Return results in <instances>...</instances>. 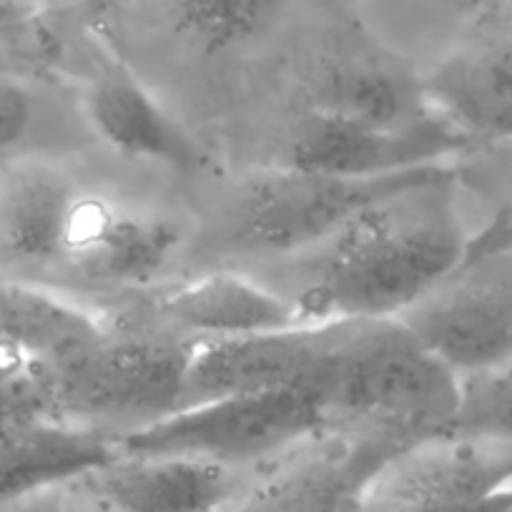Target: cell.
<instances>
[{"instance_id": "cell-17", "label": "cell", "mask_w": 512, "mask_h": 512, "mask_svg": "<svg viewBox=\"0 0 512 512\" xmlns=\"http://www.w3.org/2000/svg\"><path fill=\"white\" fill-rule=\"evenodd\" d=\"M106 334L98 319L56 292L0 277V354L61 364Z\"/></svg>"}, {"instance_id": "cell-6", "label": "cell", "mask_w": 512, "mask_h": 512, "mask_svg": "<svg viewBox=\"0 0 512 512\" xmlns=\"http://www.w3.org/2000/svg\"><path fill=\"white\" fill-rule=\"evenodd\" d=\"M397 322L460 377L510 362L512 251L465 259Z\"/></svg>"}, {"instance_id": "cell-15", "label": "cell", "mask_w": 512, "mask_h": 512, "mask_svg": "<svg viewBox=\"0 0 512 512\" xmlns=\"http://www.w3.org/2000/svg\"><path fill=\"white\" fill-rule=\"evenodd\" d=\"M422 86L432 111L475 146L512 144V36L447 58Z\"/></svg>"}, {"instance_id": "cell-20", "label": "cell", "mask_w": 512, "mask_h": 512, "mask_svg": "<svg viewBox=\"0 0 512 512\" xmlns=\"http://www.w3.org/2000/svg\"><path fill=\"white\" fill-rule=\"evenodd\" d=\"M169 6L196 41L231 48L267 31L287 0H169Z\"/></svg>"}, {"instance_id": "cell-2", "label": "cell", "mask_w": 512, "mask_h": 512, "mask_svg": "<svg viewBox=\"0 0 512 512\" xmlns=\"http://www.w3.org/2000/svg\"><path fill=\"white\" fill-rule=\"evenodd\" d=\"M307 392L329 435L405 450L452 430L462 377L397 319H354Z\"/></svg>"}, {"instance_id": "cell-5", "label": "cell", "mask_w": 512, "mask_h": 512, "mask_svg": "<svg viewBox=\"0 0 512 512\" xmlns=\"http://www.w3.org/2000/svg\"><path fill=\"white\" fill-rule=\"evenodd\" d=\"M324 435V420L307 390L231 395L181 407L116 437L118 455H186L256 467L287 457Z\"/></svg>"}, {"instance_id": "cell-1", "label": "cell", "mask_w": 512, "mask_h": 512, "mask_svg": "<svg viewBox=\"0 0 512 512\" xmlns=\"http://www.w3.org/2000/svg\"><path fill=\"white\" fill-rule=\"evenodd\" d=\"M460 179H430L379 196L317 244L251 272L307 322L397 319L445 282L470 249Z\"/></svg>"}, {"instance_id": "cell-10", "label": "cell", "mask_w": 512, "mask_h": 512, "mask_svg": "<svg viewBox=\"0 0 512 512\" xmlns=\"http://www.w3.org/2000/svg\"><path fill=\"white\" fill-rule=\"evenodd\" d=\"M76 482L111 512H236L259 480L204 457L116 452Z\"/></svg>"}, {"instance_id": "cell-22", "label": "cell", "mask_w": 512, "mask_h": 512, "mask_svg": "<svg viewBox=\"0 0 512 512\" xmlns=\"http://www.w3.org/2000/svg\"><path fill=\"white\" fill-rule=\"evenodd\" d=\"M502 156H497L490 164H482L472 174H487L485 181H495L500 191V204L492 214L490 224L480 234L470 236V249L465 259H480V256L507 254L512 251V144L495 146Z\"/></svg>"}, {"instance_id": "cell-16", "label": "cell", "mask_w": 512, "mask_h": 512, "mask_svg": "<svg viewBox=\"0 0 512 512\" xmlns=\"http://www.w3.org/2000/svg\"><path fill=\"white\" fill-rule=\"evenodd\" d=\"M86 118L93 134L121 156L156 164H199L201 154L184 128L134 78L101 76L86 93Z\"/></svg>"}, {"instance_id": "cell-14", "label": "cell", "mask_w": 512, "mask_h": 512, "mask_svg": "<svg viewBox=\"0 0 512 512\" xmlns=\"http://www.w3.org/2000/svg\"><path fill=\"white\" fill-rule=\"evenodd\" d=\"M304 108L372 128H412L437 113L422 78L379 51H337L317 61L304 83Z\"/></svg>"}, {"instance_id": "cell-18", "label": "cell", "mask_w": 512, "mask_h": 512, "mask_svg": "<svg viewBox=\"0 0 512 512\" xmlns=\"http://www.w3.org/2000/svg\"><path fill=\"white\" fill-rule=\"evenodd\" d=\"M116 455V437L93 427L41 422L0 430V497L61 480H78L86 470Z\"/></svg>"}, {"instance_id": "cell-3", "label": "cell", "mask_w": 512, "mask_h": 512, "mask_svg": "<svg viewBox=\"0 0 512 512\" xmlns=\"http://www.w3.org/2000/svg\"><path fill=\"white\" fill-rule=\"evenodd\" d=\"M194 349V342L139 319L106 327L96 344L56 364L58 417L93 430L121 422L126 432L161 420L184 407Z\"/></svg>"}, {"instance_id": "cell-12", "label": "cell", "mask_w": 512, "mask_h": 512, "mask_svg": "<svg viewBox=\"0 0 512 512\" xmlns=\"http://www.w3.org/2000/svg\"><path fill=\"white\" fill-rule=\"evenodd\" d=\"M397 452L324 432L277 460L236 512H362L369 482Z\"/></svg>"}, {"instance_id": "cell-7", "label": "cell", "mask_w": 512, "mask_h": 512, "mask_svg": "<svg viewBox=\"0 0 512 512\" xmlns=\"http://www.w3.org/2000/svg\"><path fill=\"white\" fill-rule=\"evenodd\" d=\"M512 485L502 447L462 432H442L405 447L379 467L362 512H477Z\"/></svg>"}, {"instance_id": "cell-9", "label": "cell", "mask_w": 512, "mask_h": 512, "mask_svg": "<svg viewBox=\"0 0 512 512\" xmlns=\"http://www.w3.org/2000/svg\"><path fill=\"white\" fill-rule=\"evenodd\" d=\"M472 149L475 144L442 116L430 118L420 126L390 131L339 121L302 108L289 131L284 159L279 164L372 179L447 164V159H457Z\"/></svg>"}, {"instance_id": "cell-11", "label": "cell", "mask_w": 512, "mask_h": 512, "mask_svg": "<svg viewBox=\"0 0 512 512\" xmlns=\"http://www.w3.org/2000/svg\"><path fill=\"white\" fill-rule=\"evenodd\" d=\"M337 337V322L196 344L184 382V407L231 395L309 390Z\"/></svg>"}, {"instance_id": "cell-4", "label": "cell", "mask_w": 512, "mask_h": 512, "mask_svg": "<svg viewBox=\"0 0 512 512\" xmlns=\"http://www.w3.org/2000/svg\"><path fill=\"white\" fill-rule=\"evenodd\" d=\"M450 164L390 176H334L277 164L246 176L226 209L224 241L259 262L294 254L332 234L354 211L379 196L430 179Z\"/></svg>"}, {"instance_id": "cell-25", "label": "cell", "mask_w": 512, "mask_h": 512, "mask_svg": "<svg viewBox=\"0 0 512 512\" xmlns=\"http://www.w3.org/2000/svg\"><path fill=\"white\" fill-rule=\"evenodd\" d=\"M477 512H512V485L502 487Z\"/></svg>"}, {"instance_id": "cell-24", "label": "cell", "mask_w": 512, "mask_h": 512, "mask_svg": "<svg viewBox=\"0 0 512 512\" xmlns=\"http://www.w3.org/2000/svg\"><path fill=\"white\" fill-rule=\"evenodd\" d=\"M43 0H0V33L16 31L41 16Z\"/></svg>"}, {"instance_id": "cell-13", "label": "cell", "mask_w": 512, "mask_h": 512, "mask_svg": "<svg viewBox=\"0 0 512 512\" xmlns=\"http://www.w3.org/2000/svg\"><path fill=\"white\" fill-rule=\"evenodd\" d=\"M139 322L194 344L312 324L267 284L239 272H211L166 289Z\"/></svg>"}, {"instance_id": "cell-8", "label": "cell", "mask_w": 512, "mask_h": 512, "mask_svg": "<svg viewBox=\"0 0 512 512\" xmlns=\"http://www.w3.org/2000/svg\"><path fill=\"white\" fill-rule=\"evenodd\" d=\"M179 246L181 234L171 221L76 186L63 216L56 269L101 287H146Z\"/></svg>"}, {"instance_id": "cell-19", "label": "cell", "mask_w": 512, "mask_h": 512, "mask_svg": "<svg viewBox=\"0 0 512 512\" xmlns=\"http://www.w3.org/2000/svg\"><path fill=\"white\" fill-rule=\"evenodd\" d=\"M76 184L51 169L31 166L0 189V256L23 272L56 269L63 216Z\"/></svg>"}, {"instance_id": "cell-23", "label": "cell", "mask_w": 512, "mask_h": 512, "mask_svg": "<svg viewBox=\"0 0 512 512\" xmlns=\"http://www.w3.org/2000/svg\"><path fill=\"white\" fill-rule=\"evenodd\" d=\"M38 126V98L21 78L0 73V156H13Z\"/></svg>"}, {"instance_id": "cell-21", "label": "cell", "mask_w": 512, "mask_h": 512, "mask_svg": "<svg viewBox=\"0 0 512 512\" xmlns=\"http://www.w3.org/2000/svg\"><path fill=\"white\" fill-rule=\"evenodd\" d=\"M452 430L492 442L512 460V359L462 377L460 410Z\"/></svg>"}]
</instances>
